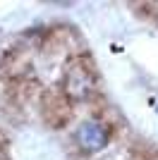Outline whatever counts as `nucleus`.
<instances>
[{"mask_svg":"<svg viewBox=\"0 0 158 160\" xmlns=\"http://www.w3.org/2000/svg\"><path fill=\"white\" fill-rule=\"evenodd\" d=\"M110 134H108V127L101 124V122H84L82 127L77 129V143L84 148L86 153H96L108 143Z\"/></svg>","mask_w":158,"mask_h":160,"instance_id":"obj_1","label":"nucleus"}]
</instances>
